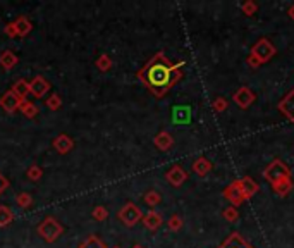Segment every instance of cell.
Returning <instances> with one entry per match:
<instances>
[{
	"instance_id": "cell-24",
	"label": "cell",
	"mask_w": 294,
	"mask_h": 248,
	"mask_svg": "<svg viewBox=\"0 0 294 248\" xmlns=\"http://www.w3.org/2000/svg\"><path fill=\"white\" fill-rule=\"evenodd\" d=\"M12 219V214L11 210L7 209V207H0V226H5V224H9Z\"/></svg>"
},
{
	"instance_id": "cell-18",
	"label": "cell",
	"mask_w": 294,
	"mask_h": 248,
	"mask_svg": "<svg viewBox=\"0 0 294 248\" xmlns=\"http://www.w3.org/2000/svg\"><path fill=\"white\" fill-rule=\"evenodd\" d=\"M12 92L16 93V95L19 96V98H25L26 95H28V92H29V85H28V81H25V79H21V81H18L14 85V88H12Z\"/></svg>"
},
{
	"instance_id": "cell-5",
	"label": "cell",
	"mask_w": 294,
	"mask_h": 248,
	"mask_svg": "<svg viewBox=\"0 0 294 248\" xmlns=\"http://www.w3.org/2000/svg\"><path fill=\"white\" fill-rule=\"evenodd\" d=\"M119 219L126 224V226H134L138 220H141V210L134 205V203H126L119 212Z\"/></svg>"
},
{
	"instance_id": "cell-9",
	"label": "cell",
	"mask_w": 294,
	"mask_h": 248,
	"mask_svg": "<svg viewBox=\"0 0 294 248\" xmlns=\"http://www.w3.org/2000/svg\"><path fill=\"white\" fill-rule=\"evenodd\" d=\"M217 248H255L249 241H246L244 238L241 236V233H231Z\"/></svg>"
},
{
	"instance_id": "cell-10",
	"label": "cell",
	"mask_w": 294,
	"mask_h": 248,
	"mask_svg": "<svg viewBox=\"0 0 294 248\" xmlns=\"http://www.w3.org/2000/svg\"><path fill=\"white\" fill-rule=\"evenodd\" d=\"M224 198L229 200L232 203V207H239L241 203H244V196L241 195V189H239V185H238V179L232 181L227 188L224 189Z\"/></svg>"
},
{
	"instance_id": "cell-23",
	"label": "cell",
	"mask_w": 294,
	"mask_h": 248,
	"mask_svg": "<svg viewBox=\"0 0 294 248\" xmlns=\"http://www.w3.org/2000/svg\"><path fill=\"white\" fill-rule=\"evenodd\" d=\"M212 107H214V110H217V112H224V110H227L229 102L224 98V96H218V98H215V100H214V103H212Z\"/></svg>"
},
{
	"instance_id": "cell-16",
	"label": "cell",
	"mask_w": 294,
	"mask_h": 248,
	"mask_svg": "<svg viewBox=\"0 0 294 248\" xmlns=\"http://www.w3.org/2000/svg\"><path fill=\"white\" fill-rule=\"evenodd\" d=\"M272 189L279 196H287L291 189H293V179L289 178V179H284V181H280V183H275V185H272Z\"/></svg>"
},
{
	"instance_id": "cell-13",
	"label": "cell",
	"mask_w": 294,
	"mask_h": 248,
	"mask_svg": "<svg viewBox=\"0 0 294 248\" xmlns=\"http://www.w3.org/2000/svg\"><path fill=\"white\" fill-rule=\"evenodd\" d=\"M214 169V164H212L210 160H208L207 157H200V158H196V160L193 162V171H194V174H198V176H207L208 172Z\"/></svg>"
},
{
	"instance_id": "cell-11",
	"label": "cell",
	"mask_w": 294,
	"mask_h": 248,
	"mask_svg": "<svg viewBox=\"0 0 294 248\" xmlns=\"http://www.w3.org/2000/svg\"><path fill=\"white\" fill-rule=\"evenodd\" d=\"M21 103H23V100L19 98L12 90H9L7 93H4V96L0 98V105H2V109L4 110H7V112H14V110H18L19 107H21Z\"/></svg>"
},
{
	"instance_id": "cell-22",
	"label": "cell",
	"mask_w": 294,
	"mask_h": 248,
	"mask_svg": "<svg viewBox=\"0 0 294 248\" xmlns=\"http://www.w3.org/2000/svg\"><path fill=\"white\" fill-rule=\"evenodd\" d=\"M80 248H107V247L102 243V240H98V238L91 236V238H88V240L84 241L83 245H80Z\"/></svg>"
},
{
	"instance_id": "cell-2",
	"label": "cell",
	"mask_w": 294,
	"mask_h": 248,
	"mask_svg": "<svg viewBox=\"0 0 294 248\" xmlns=\"http://www.w3.org/2000/svg\"><path fill=\"white\" fill-rule=\"evenodd\" d=\"M275 54H277L275 45H273L268 38H260L251 47V52H249L248 59H246V64L251 69H258L260 65L267 64Z\"/></svg>"
},
{
	"instance_id": "cell-17",
	"label": "cell",
	"mask_w": 294,
	"mask_h": 248,
	"mask_svg": "<svg viewBox=\"0 0 294 248\" xmlns=\"http://www.w3.org/2000/svg\"><path fill=\"white\" fill-rule=\"evenodd\" d=\"M172 143H174L172 136H170V134L167 133V131H162L160 134H157L155 145L160 148V150H169V148L172 147Z\"/></svg>"
},
{
	"instance_id": "cell-20",
	"label": "cell",
	"mask_w": 294,
	"mask_h": 248,
	"mask_svg": "<svg viewBox=\"0 0 294 248\" xmlns=\"http://www.w3.org/2000/svg\"><path fill=\"white\" fill-rule=\"evenodd\" d=\"M222 217H224L227 222H238L239 219V212L236 207H227V209L222 212Z\"/></svg>"
},
{
	"instance_id": "cell-8",
	"label": "cell",
	"mask_w": 294,
	"mask_h": 248,
	"mask_svg": "<svg viewBox=\"0 0 294 248\" xmlns=\"http://www.w3.org/2000/svg\"><path fill=\"white\" fill-rule=\"evenodd\" d=\"M238 185H239V189H241V195L244 196V200L253 198V196L260 191V185L253 178H249V176H244V178L238 179Z\"/></svg>"
},
{
	"instance_id": "cell-7",
	"label": "cell",
	"mask_w": 294,
	"mask_h": 248,
	"mask_svg": "<svg viewBox=\"0 0 294 248\" xmlns=\"http://www.w3.org/2000/svg\"><path fill=\"white\" fill-rule=\"evenodd\" d=\"M277 109L282 116H286L291 123H294V88L289 90L286 95L282 96L279 103H277Z\"/></svg>"
},
{
	"instance_id": "cell-4",
	"label": "cell",
	"mask_w": 294,
	"mask_h": 248,
	"mask_svg": "<svg viewBox=\"0 0 294 248\" xmlns=\"http://www.w3.org/2000/svg\"><path fill=\"white\" fill-rule=\"evenodd\" d=\"M232 100H234V103L239 107V109H249V107L255 103L256 95L248 88V86H241L239 90H236V93L232 95Z\"/></svg>"
},
{
	"instance_id": "cell-3",
	"label": "cell",
	"mask_w": 294,
	"mask_h": 248,
	"mask_svg": "<svg viewBox=\"0 0 294 248\" xmlns=\"http://www.w3.org/2000/svg\"><path fill=\"white\" fill-rule=\"evenodd\" d=\"M263 178L270 183V185H275V183H280L284 179L291 178V169L286 162H282L280 158H273L268 165L263 171Z\"/></svg>"
},
{
	"instance_id": "cell-28",
	"label": "cell",
	"mask_w": 294,
	"mask_h": 248,
	"mask_svg": "<svg viewBox=\"0 0 294 248\" xmlns=\"http://www.w3.org/2000/svg\"><path fill=\"white\" fill-rule=\"evenodd\" d=\"M5 188H7V179H5V178H4V176L0 174V193L4 191V189H5Z\"/></svg>"
},
{
	"instance_id": "cell-19",
	"label": "cell",
	"mask_w": 294,
	"mask_h": 248,
	"mask_svg": "<svg viewBox=\"0 0 294 248\" xmlns=\"http://www.w3.org/2000/svg\"><path fill=\"white\" fill-rule=\"evenodd\" d=\"M53 145H55V148L60 152V154H66V152L69 150L71 147H73V141H71L69 138L66 136V134H62V136H59V140H57Z\"/></svg>"
},
{
	"instance_id": "cell-15",
	"label": "cell",
	"mask_w": 294,
	"mask_h": 248,
	"mask_svg": "<svg viewBox=\"0 0 294 248\" xmlns=\"http://www.w3.org/2000/svg\"><path fill=\"white\" fill-rule=\"evenodd\" d=\"M143 222H145V226L148 227V229L155 231V229H159V227L162 226V216H160L159 212H155V210H152V212H148L145 216Z\"/></svg>"
},
{
	"instance_id": "cell-12",
	"label": "cell",
	"mask_w": 294,
	"mask_h": 248,
	"mask_svg": "<svg viewBox=\"0 0 294 248\" xmlns=\"http://www.w3.org/2000/svg\"><path fill=\"white\" fill-rule=\"evenodd\" d=\"M165 178H167V181H169L170 185L176 186V188H179V186L187 179V172L184 171L181 165H174L172 169H169V171H167Z\"/></svg>"
},
{
	"instance_id": "cell-29",
	"label": "cell",
	"mask_w": 294,
	"mask_h": 248,
	"mask_svg": "<svg viewBox=\"0 0 294 248\" xmlns=\"http://www.w3.org/2000/svg\"><path fill=\"white\" fill-rule=\"evenodd\" d=\"M35 112H36V110H35V107H33V105H26L25 107V114H26V116H35Z\"/></svg>"
},
{
	"instance_id": "cell-1",
	"label": "cell",
	"mask_w": 294,
	"mask_h": 248,
	"mask_svg": "<svg viewBox=\"0 0 294 248\" xmlns=\"http://www.w3.org/2000/svg\"><path fill=\"white\" fill-rule=\"evenodd\" d=\"M181 65L183 64H172L162 52H159L139 71V78L146 85V88L160 98L183 78Z\"/></svg>"
},
{
	"instance_id": "cell-6",
	"label": "cell",
	"mask_w": 294,
	"mask_h": 248,
	"mask_svg": "<svg viewBox=\"0 0 294 248\" xmlns=\"http://www.w3.org/2000/svg\"><path fill=\"white\" fill-rule=\"evenodd\" d=\"M40 234H42L45 240L49 241H53L57 236H59L60 233H62V226H60L59 222H57L55 219H52V217H49V219L45 220V222L42 224V226L38 227Z\"/></svg>"
},
{
	"instance_id": "cell-21",
	"label": "cell",
	"mask_w": 294,
	"mask_h": 248,
	"mask_svg": "<svg viewBox=\"0 0 294 248\" xmlns=\"http://www.w3.org/2000/svg\"><path fill=\"white\" fill-rule=\"evenodd\" d=\"M256 10H258V5H256L253 0H248V2H244L241 5V12L244 14V16H255L256 14Z\"/></svg>"
},
{
	"instance_id": "cell-14",
	"label": "cell",
	"mask_w": 294,
	"mask_h": 248,
	"mask_svg": "<svg viewBox=\"0 0 294 248\" xmlns=\"http://www.w3.org/2000/svg\"><path fill=\"white\" fill-rule=\"evenodd\" d=\"M29 92L36 96H43L47 92H49V83H47L43 78H40V76H36V78L29 83Z\"/></svg>"
},
{
	"instance_id": "cell-31",
	"label": "cell",
	"mask_w": 294,
	"mask_h": 248,
	"mask_svg": "<svg viewBox=\"0 0 294 248\" xmlns=\"http://www.w3.org/2000/svg\"><path fill=\"white\" fill-rule=\"evenodd\" d=\"M134 248H143V247H139V245H136V247Z\"/></svg>"
},
{
	"instance_id": "cell-26",
	"label": "cell",
	"mask_w": 294,
	"mask_h": 248,
	"mask_svg": "<svg viewBox=\"0 0 294 248\" xmlns=\"http://www.w3.org/2000/svg\"><path fill=\"white\" fill-rule=\"evenodd\" d=\"M2 64H4L5 67H11L12 64H16V57L11 54V52H5L4 57H2Z\"/></svg>"
},
{
	"instance_id": "cell-30",
	"label": "cell",
	"mask_w": 294,
	"mask_h": 248,
	"mask_svg": "<svg viewBox=\"0 0 294 248\" xmlns=\"http://www.w3.org/2000/svg\"><path fill=\"white\" fill-rule=\"evenodd\" d=\"M287 16H289L291 19L294 21V3H293V5L289 7V9H287Z\"/></svg>"
},
{
	"instance_id": "cell-27",
	"label": "cell",
	"mask_w": 294,
	"mask_h": 248,
	"mask_svg": "<svg viewBox=\"0 0 294 248\" xmlns=\"http://www.w3.org/2000/svg\"><path fill=\"white\" fill-rule=\"evenodd\" d=\"M159 202H160V195L157 191H150L146 195V203H150V205H157Z\"/></svg>"
},
{
	"instance_id": "cell-25",
	"label": "cell",
	"mask_w": 294,
	"mask_h": 248,
	"mask_svg": "<svg viewBox=\"0 0 294 248\" xmlns=\"http://www.w3.org/2000/svg\"><path fill=\"white\" fill-rule=\"evenodd\" d=\"M181 226H183V220H181L179 216H172V217L169 219V227H170L172 231H179Z\"/></svg>"
}]
</instances>
